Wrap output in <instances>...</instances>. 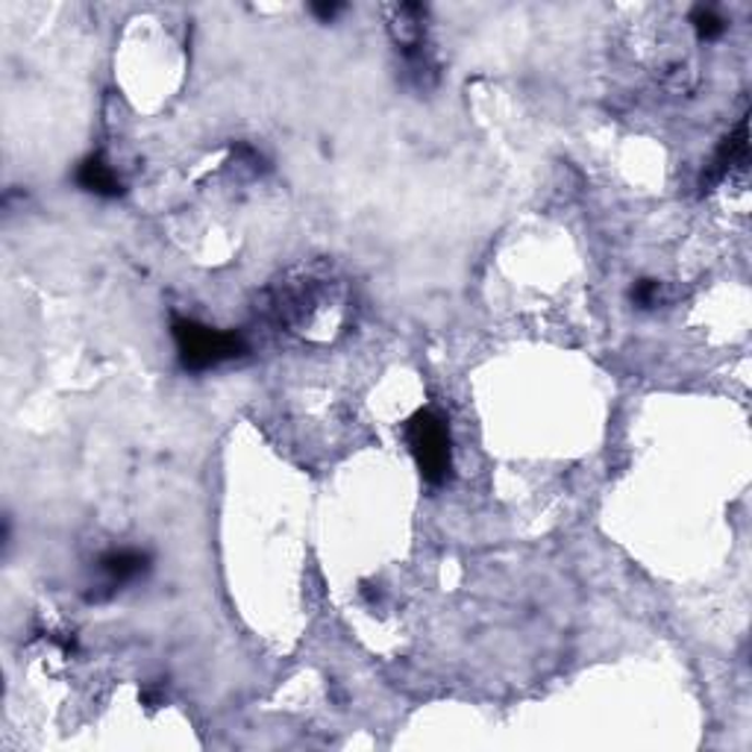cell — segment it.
<instances>
[{
    "label": "cell",
    "instance_id": "1",
    "mask_svg": "<svg viewBox=\"0 0 752 752\" xmlns=\"http://www.w3.org/2000/svg\"><path fill=\"white\" fill-rule=\"evenodd\" d=\"M171 336L177 344L179 365L186 371H212L247 353L245 339L238 332H224L191 318H174Z\"/></svg>",
    "mask_w": 752,
    "mask_h": 752
},
{
    "label": "cell",
    "instance_id": "2",
    "mask_svg": "<svg viewBox=\"0 0 752 752\" xmlns=\"http://www.w3.org/2000/svg\"><path fill=\"white\" fill-rule=\"evenodd\" d=\"M406 442L412 450L423 480L430 485H442L450 473V430L447 421L435 409H421L406 423Z\"/></svg>",
    "mask_w": 752,
    "mask_h": 752
},
{
    "label": "cell",
    "instance_id": "3",
    "mask_svg": "<svg viewBox=\"0 0 752 752\" xmlns=\"http://www.w3.org/2000/svg\"><path fill=\"white\" fill-rule=\"evenodd\" d=\"M151 571V555L141 553V550H109L97 559V574H101V585L97 591L89 594V600H109L115 594L121 591L124 585L136 583L139 576H144Z\"/></svg>",
    "mask_w": 752,
    "mask_h": 752
},
{
    "label": "cell",
    "instance_id": "4",
    "mask_svg": "<svg viewBox=\"0 0 752 752\" xmlns=\"http://www.w3.org/2000/svg\"><path fill=\"white\" fill-rule=\"evenodd\" d=\"M747 153H750V132H747V118H741L732 136L717 148L715 160L705 165L703 191H712V188L720 186L735 168H741L743 162H747Z\"/></svg>",
    "mask_w": 752,
    "mask_h": 752
},
{
    "label": "cell",
    "instance_id": "5",
    "mask_svg": "<svg viewBox=\"0 0 752 752\" xmlns=\"http://www.w3.org/2000/svg\"><path fill=\"white\" fill-rule=\"evenodd\" d=\"M77 183H80V188H85V191L97 195V198H118L124 191L118 174H115L101 156H89V160H83V165L77 168Z\"/></svg>",
    "mask_w": 752,
    "mask_h": 752
},
{
    "label": "cell",
    "instance_id": "6",
    "mask_svg": "<svg viewBox=\"0 0 752 752\" xmlns=\"http://www.w3.org/2000/svg\"><path fill=\"white\" fill-rule=\"evenodd\" d=\"M691 27H694L700 42H715V38H720L726 33V21L712 7H696L691 12Z\"/></svg>",
    "mask_w": 752,
    "mask_h": 752
},
{
    "label": "cell",
    "instance_id": "7",
    "mask_svg": "<svg viewBox=\"0 0 752 752\" xmlns=\"http://www.w3.org/2000/svg\"><path fill=\"white\" fill-rule=\"evenodd\" d=\"M658 294H661V289H658L656 280H641L635 282V289H632V303H635L638 309H653L658 303Z\"/></svg>",
    "mask_w": 752,
    "mask_h": 752
},
{
    "label": "cell",
    "instance_id": "8",
    "mask_svg": "<svg viewBox=\"0 0 752 752\" xmlns=\"http://www.w3.org/2000/svg\"><path fill=\"white\" fill-rule=\"evenodd\" d=\"M341 10H344L341 3H312V12H315L320 21H332Z\"/></svg>",
    "mask_w": 752,
    "mask_h": 752
}]
</instances>
